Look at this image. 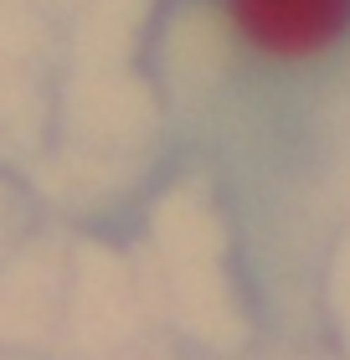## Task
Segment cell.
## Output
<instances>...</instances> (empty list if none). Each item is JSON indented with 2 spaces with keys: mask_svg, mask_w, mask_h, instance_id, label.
I'll return each mask as SVG.
<instances>
[{
  "mask_svg": "<svg viewBox=\"0 0 350 360\" xmlns=\"http://www.w3.org/2000/svg\"><path fill=\"white\" fill-rule=\"evenodd\" d=\"M227 31L258 68L330 62L350 41V0H227Z\"/></svg>",
  "mask_w": 350,
  "mask_h": 360,
  "instance_id": "obj_1",
  "label": "cell"
}]
</instances>
